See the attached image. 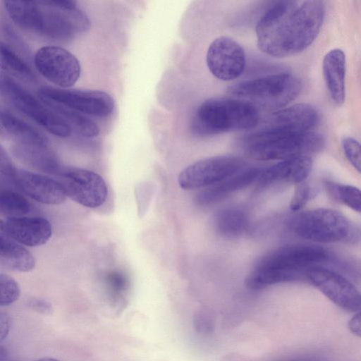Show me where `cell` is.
<instances>
[{
    "instance_id": "cell-2",
    "label": "cell",
    "mask_w": 361,
    "mask_h": 361,
    "mask_svg": "<svg viewBox=\"0 0 361 361\" xmlns=\"http://www.w3.org/2000/svg\"><path fill=\"white\" fill-rule=\"evenodd\" d=\"M4 4L18 26L51 39L68 40L90 27L75 1H5Z\"/></svg>"
},
{
    "instance_id": "cell-37",
    "label": "cell",
    "mask_w": 361,
    "mask_h": 361,
    "mask_svg": "<svg viewBox=\"0 0 361 361\" xmlns=\"http://www.w3.org/2000/svg\"><path fill=\"white\" fill-rule=\"evenodd\" d=\"M349 328L353 333L357 336L360 334V314L357 313L349 322Z\"/></svg>"
},
{
    "instance_id": "cell-21",
    "label": "cell",
    "mask_w": 361,
    "mask_h": 361,
    "mask_svg": "<svg viewBox=\"0 0 361 361\" xmlns=\"http://www.w3.org/2000/svg\"><path fill=\"white\" fill-rule=\"evenodd\" d=\"M12 152L19 161L35 169L50 173L61 171L58 157L47 145L16 143Z\"/></svg>"
},
{
    "instance_id": "cell-10",
    "label": "cell",
    "mask_w": 361,
    "mask_h": 361,
    "mask_svg": "<svg viewBox=\"0 0 361 361\" xmlns=\"http://www.w3.org/2000/svg\"><path fill=\"white\" fill-rule=\"evenodd\" d=\"M34 63L43 77L61 87L73 85L80 75L81 68L78 59L59 47L40 48L34 56Z\"/></svg>"
},
{
    "instance_id": "cell-32",
    "label": "cell",
    "mask_w": 361,
    "mask_h": 361,
    "mask_svg": "<svg viewBox=\"0 0 361 361\" xmlns=\"http://www.w3.org/2000/svg\"><path fill=\"white\" fill-rule=\"evenodd\" d=\"M311 197V189L305 182L298 183L290 202V208L293 211L301 209L309 201Z\"/></svg>"
},
{
    "instance_id": "cell-39",
    "label": "cell",
    "mask_w": 361,
    "mask_h": 361,
    "mask_svg": "<svg viewBox=\"0 0 361 361\" xmlns=\"http://www.w3.org/2000/svg\"><path fill=\"white\" fill-rule=\"evenodd\" d=\"M35 361H59V360H58L55 358H53V357H42V358L38 359Z\"/></svg>"
},
{
    "instance_id": "cell-22",
    "label": "cell",
    "mask_w": 361,
    "mask_h": 361,
    "mask_svg": "<svg viewBox=\"0 0 361 361\" xmlns=\"http://www.w3.org/2000/svg\"><path fill=\"white\" fill-rule=\"evenodd\" d=\"M0 136L16 143L47 145V142L40 132L1 107Z\"/></svg>"
},
{
    "instance_id": "cell-14",
    "label": "cell",
    "mask_w": 361,
    "mask_h": 361,
    "mask_svg": "<svg viewBox=\"0 0 361 361\" xmlns=\"http://www.w3.org/2000/svg\"><path fill=\"white\" fill-rule=\"evenodd\" d=\"M328 251L323 247L300 244L277 249L264 257L257 266L290 271H305L309 267L326 261Z\"/></svg>"
},
{
    "instance_id": "cell-36",
    "label": "cell",
    "mask_w": 361,
    "mask_h": 361,
    "mask_svg": "<svg viewBox=\"0 0 361 361\" xmlns=\"http://www.w3.org/2000/svg\"><path fill=\"white\" fill-rule=\"evenodd\" d=\"M11 318L9 315L0 311V343L7 337L11 329Z\"/></svg>"
},
{
    "instance_id": "cell-23",
    "label": "cell",
    "mask_w": 361,
    "mask_h": 361,
    "mask_svg": "<svg viewBox=\"0 0 361 361\" xmlns=\"http://www.w3.org/2000/svg\"><path fill=\"white\" fill-rule=\"evenodd\" d=\"M217 231L228 238L243 234L249 226L247 213L236 207H226L219 211L215 218Z\"/></svg>"
},
{
    "instance_id": "cell-15",
    "label": "cell",
    "mask_w": 361,
    "mask_h": 361,
    "mask_svg": "<svg viewBox=\"0 0 361 361\" xmlns=\"http://www.w3.org/2000/svg\"><path fill=\"white\" fill-rule=\"evenodd\" d=\"M319 115L308 104H296L272 112L255 130L279 133H304L311 131L317 123Z\"/></svg>"
},
{
    "instance_id": "cell-30",
    "label": "cell",
    "mask_w": 361,
    "mask_h": 361,
    "mask_svg": "<svg viewBox=\"0 0 361 361\" xmlns=\"http://www.w3.org/2000/svg\"><path fill=\"white\" fill-rule=\"evenodd\" d=\"M0 34L6 39L3 42L11 47L27 62L30 56V51L8 22L5 20L0 21Z\"/></svg>"
},
{
    "instance_id": "cell-33",
    "label": "cell",
    "mask_w": 361,
    "mask_h": 361,
    "mask_svg": "<svg viewBox=\"0 0 361 361\" xmlns=\"http://www.w3.org/2000/svg\"><path fill=\"white\" fill-rule=\"evenodd\" d=\"M107 285L114 296H120L128 288V281L125 274L120 271H112L106 277Z\"/></svg>"
},
{
    "instance_id": "cell-27",
    "label": "cell",
    "mask_w": 361,
    "mask_h": 361,
    "mask_svg": "<svg viewBox=\"0 0 361 361\" xmlns=\"http://www.w3.org/2000/svg\"><path fill=\"white\" fill-rule=\"evenodd\" d=\"M325 188L335 200L355 212H360L361 193L357 188L327 181L325 183Z\"/></svg>"
},
{
    "instance_id": "cell-31",
    "label": "cell",
    "mask_w": 361,
    "mask_h": 361,
    "mask_svg": "<svg viewBox=\"0 0 361 361\" xmlns=\"http://www.w3.org/2000/svg\"><path fill=\"white\" fill-rule=\"evenodd\" d=\"M341 145L348 161L358 173H360V145L358 141L352 137L346 136L343 137Z\"/></svg>"
},
{
    "instance_id": "cell-29",
    "label": "cell",
    "mask_w": 361,
    "mask_h": 361,
    "mask_svg": "<svg viewBox=\"0 0 361 361\" xmlns=\"http://www.w3.org/2000/svg\"><path fill=\"white\" fill-rule=\"evenodd\" d=\"M18 283L11 276L0 274V307L14 303L20 297Z\"/></svg>"
},
{
    "instance_id": "cell-7",
    "label": "cell",
    "mask_w": 361,
    "mask_h": 361,
    "mask_svg": "<svg viewBox=\"0 0 361 361\" xmlns=\"http://www.w3.org/2000/svg\"><path fill=\"white\" fill-rule=\"evenodd\" d=\"M0 97L51 134L60 137L71 135V129L59 116L1 71Z\"/></svg>"
},
{
    "instance_id": "cell-38",
    "label": "cell",
    "mask_w": 361,
    "mask_h": 361,
    "mask_svg": "<svg viewBox=\"0 0 361 361\" xmlns=\"http://www.w3.org/2000/svg\"><path fill=\"white\" fill-rule=\"evenodd\" d=\"M6 355H7L6 349L3 346H0V361H2L3 360H4L6 357Z\"/></svg>"
},
{
    "instance_id": "cell-8",
    "label": "cell",
    "mask_w": 361,
    "mask_h": 361,
    "mask_svg": "<svg viewBox=\"0 0 361 361\" xmlns=\"http://www.w3.org/2000/svg\"><path fill=\"white\" fill-rule=\"evenodd\" d=\"M38 95L42 101L59 104L82 114L101 118L110 116L115 108L112 97L99 90L44 87L39 90Z\"/></svg>"
},
{
    "instance_id": "cell-1",
    "label": "cell",
    "mask_w": 361,
    "mask_h": 361,
    "mask_svg": "<svg viewBox=\"0 0 361 361\" xmlns=\"http://www.w3.org/2000/svg\"><path fill=\"white\" fill-rule=\"evenodd\" d=\"M324 16L325 6L321 1H279L267 10L257 24V47L274 57L299 54L317 38Z\"/></svg>"
},
{
    "instance_id": "cell-9",
    "label": "cell",
    "mask_w": 361,
    "mask_h": 361,
    "mask_svg": "<svg viewBox=\"0 0 361 361\" xmlns=\"http://www.w3.org/2000/svg\"><path fill=\"white\" fill-rule=\"evenodd\" d=\"M244 161L236 157L216 156L196 161L178 176L181 188L194 190L208 187L242 171Z\"/></svg>"
},
{
    "instance_id": "cell-24",
    "label": "cell",
    "mask_w": 361,
    "mask_h": 361,
    "mask_svg": "<svg viewBox=\"0 0 361 361\" xmlns=\"http://www.w3.org/2000/svg\"><path fill=\"white\" fill-rule=\"evenodd\" d=\"M0 262L6 267L18 271H29L35 267L32 255L6 235L0 248Z\"/></svg>"
},
{
    "instance_id": "cell-28",
    "label": "cell",
    "mask_w": 361,
    "mask_h": 361,
    "mask_svg": "<svg viewBox=\"0 0 361 361\" xmlns=\"http://www.w3.org/2000/svg\"><path fill=\"white\" fill-rule=\"evenodd\" d=\"M31 206L21 194L0 189V212L13 216L25 214L30 211Z\"/></svg>"
},
{
    "instance_id": "cell-18",
    "label": "cell",
    "mask_w": 361,
    "mask_h": 361,
    "mask_svg": "<svg viewBox=\"0 0 361 361\" xmlns=\"http://www.w3.org/2000/svg\"><path fill=\"white\" fill-rule=\"evenodd\" d=\"M312 160L308 155H302L282 160L265 170L257 178L259 188L280 183H300L310 173Z\"/></svg>"
},
{
    "instance_id": "cell-25",
    "label": "cell",
    "mask_w": 361,
    "mask_h": 361,
    "mask_svg": "<svg viewBox=\"0 0 361 361\" xmlns=\"http://www.w3.org/2000/svg\"><path fill=\"white\" fill-rule=\"evenodd\" d=\"M0 68L25 81H34L36 78L27 62L11 47L1 40H0Z\"/></svg>"
},
{
    "instance_id": "cell-20",
    "label": "cell",
    "mask_w": 361,
    "mask_h": 361,
    "mask_svg": "<svg viewBox=\"0 0 361 361\" xmlns=\"http://www.w3.org/2000/svg\"><path fill=\"white\" fill-rule=\"evenodd\" d=\"M324 82L331 100L342 105L345 97L346 59L341 49H334L326 54L322 61Z\"/></svg>"
},
{
    "instance_id": "cell-13",
    "label": "cell",
    "mask_w": 361,
    "mask_h": 361,
    "mask_svg": "<svg viewBox=\"0 0 361 361\" xmlns=\"http://www.w3.org/2000/svg\"><path fill=\"white\" fill-rule=\"evenodd\" d=\"M206 61L217 79L230 81L238 78L245 67V54L241 45L231 37L221 36L209 45Z\"/></svg>"
},
{
    "instance_id": "cell-35",
    "label": "cell",
    "mask_w": 361,
    "mask_h": 361,
    "mask_svg": "<svg viewBox=\"0 0 361 361\" xmlns=\"http://www.w3.org/2000/svg\"><path fill=\"white\" fill-rule=\"evenodd\" d=\"M27 305L33 311L43 314H49L52 310L51 305L43 299H31L28 301Z\"/></svg>"
},
{
    "instance_id": "cell-16",
    "label": "cell",
    "mask_w": 361,
    "mask_h": 361,
    "mask_svg": "<svg viewBox=\"0 0 361 361\" xmlns=\"http://www.w3.org/2000/svg\"><path fill=\"white\" fill-rule=\"evenodd\" d=\"M12 177L26 195L39 202L59 204L66 200L62 185L52 178L24 170H16Z\"/></svg>"
},
{
    "instance_id": "cell-19",
    "label": "cell",
    "mask_w": 361,
    "mask_h": 361,
    "mask_svg": "<svg viewBox=\"0 0 361 361\" xmlns=\"http://www.w3.org/2000/svg\"><path fill=\"white\" fill-rule=\"evenodd\" d=\"M262 171V169L259 168L242 170L200 192L195 202L198 205H207L219 201L257 180Z\"/></svg>"
},
{
    "instance_id": "cell-11",
    "label": "cell",
    "mask_w": 361,
    "mask_h": 361,
    "mask_svg": "<svg viewBox=\"0 0 361 361\" xmlns=\"http://www.w3.org/2000/svg\"><path fill=\"white\" fill-rule=\"evenodd\" d=\"M305 281L341 309L351 312L360 310V292L340 274L324 267L314 266L306 270Z\"/></svg>"
},
{
    "instance_id": "cell-26",
    "label": "cell",
    "mask_w": 361,
    "mask_h": 361,
    "mask_svg": "<svg viewBox=\"0 0 361 361\" xmlns=\"http://www.w3.org/2000/svg\"><path fill=\"white\" fill-rule=\"evenodd\" d=\"M42 102L59 116L71 130H73L86 137H94L99 133V128L96 123L83 114L51 102Z\"/></svg>"
},
{
    "instance_id": "cell-6",
    "label": "cell",
    "mask_w": 361,
    "mask_h": 361,
    "mask_svg": "<svg viewBox=\"0 0 361 361\" xmlns=\"http://www.w3.org/2000/svg\"><path fill=\"white\" fill-rule=\"evenodd\" d=\"M290 227L298 236L318 243L344 241L354 234L349 221L343 214L324 208L296 214L290 221Z\"/></svg>"
},
{
    "instance_id": "cell-4",
    "label": "cell",
    "mask_w": 361,
    "mask_h": 361,
    "mask_svg": "<svg viewBox=\"0 0 361 361\" xmlns=\"http://www.w3.org/2000/svg\"><path fill=\"white\" fill-rule=\"evenodd\" d=\"M245 154L258 161L285 160L321 151L324 137L310 131L304 133H279L255 130L243 142Z\"/></svg>"
},
{
    "instance_id": "cell-17",
    "label": "cell",
    "mask_w": 361,
    "mask_h": 361,
    "mask_svg": "<svg viewBox=\"0 0 361 361\" xmlns=\"http://www.w3.org/2000/svg\"><path fill=\"white\" fill-rule=\"evenodd\" d=\"M4 233L11 239L30 247L42 245L51 235V226L42 217H13L3 224Z\"/></svg>"
},
{
    "instance_id": "cell-5",
    "label": "cell",
    "mask_w": 361,
    "mask_h": 361,
    "mask_svg": "<svg viewBox=\"0 0 361 361\" xmlns=\"http://www.w3.org/2000/svg\"><path fill=\"white\" fill-rule=\"evenodd\" d=\"M301 89L298 77L279 73L240 82L227 92L230 97L247 102L258 111H277L297 98Z\"/></svg>"
},
{
    "instance_id": "cell-34",
    "label": "cell",
    "mask_w": 361,
    "mask_h": 361,
    "mask_svg": "<svg viewBox=\"0 0 361 361\" xmlns=\"http://www.w3.org/2000/svg\"><path fill=\"white\" fill-rule=\"evenodd\" d=\"M16 171L10 157L0 145V173L13 176Z\"/></svg>"
},
{
    "instance_id": "cell-3",
    "label": "cell",
    "mask_w": 361,
    "mask_h": 361,
    "mask_svg": "<svg viewBox=\"0 0 361 361\" xmlns=\"http://www.w3.org/2000/svg\"><path fill=\"white\" fill-rule=\"evenodd\" d=\"M259 121V111L247 102L231 97L209 99L197 109L192 130L198 135H214L255 128Z\"/></svg>"
},
{
    "instance_id": "cell-12",
    "label": "cell",
    "mask_w": 361,
    "mask_h": 361,
    "mask_svg": "<svg viewBox=\"0 0 361 361\" xmlns=\"http://www.w3.org/2000/svg\"><path fill=\"white\" fill-rule=\"evenodd\" d=\"M60 184L66 196L89 208L101 206L108 195L107 186L97 173L85 169L60 171Z\"/></svg>"
}]
</instances>
